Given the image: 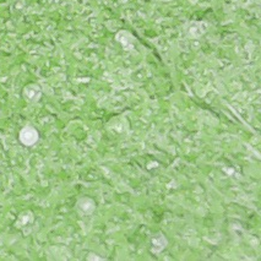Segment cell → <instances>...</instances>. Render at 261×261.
<instances>
[{
	"label": "cell",
	"mask_w": 261,
	"mask_h": 261,
	"mask_svg": "<svg viewBox=\"0 0 261 261\" xmlns=\"http://www.w3.org/2000/svg\"><path fill=\"white\" fill-rule=\"evenodd\" d=\"M20 140L23 145L31 146V145L36 144V141L38 140V133L33 127H25L20 133Z\"/></svg>",
	"instance_id": "6da1fadb"
}]
</instances>
